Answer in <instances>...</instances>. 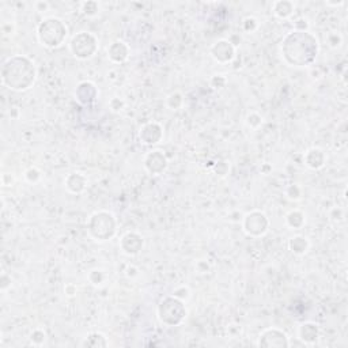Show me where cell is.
<instances>
[{
  "instance_id": "4fadbf2b",
  "label": "cell",
  "mask_w": 348,
  "mask_h": 348,
  "mask_svg": "<svg viewBox=\"0 0 348 348\" xmlns=\"http://www.w3.org/2000/svg\"><path fill=\"white\" fill-rule=\"evenodd\" d=\"M143 246H144V238L137 231H127L121 237L120 249L127 256H137L143 250Z\"/></svg>"
},
{
  "instance_id": "4316f807",
  "label": "cell",
  "mask_w": 348,
  "mask_h": 348,
  "mask_svg": "<svg viewBox=\"0 0 348 348\" xmlns=\"http://www.w3.org/2000/svg\"><path fill=\"white\" fill-rule=\"evenodd\" d=\"M284 195H286V197L288 200L298 201V200L302 199L303 191H302V188L298 184H290L284 189Z\"/></svg>"
},
{
  "instance_id": "9a60e30c",
  "label": "cell",
  "mask_w": 348,
  "mask_h": 348,
  "mask_svg": "<svg viewBox=\"0 0 348 348\" xmlns=\"http://www.w3.org/2000/svg\"><path fill=\"white\" fill-rule=\"evenodd\" d=\"M321 329L318 324L313 321H305L298 327V339L305 346H313L320 340Z\"/></svg>"
},
{
  "instance_id": "f6af8a7d",
  "label": "cell",
  "mask_w": 348,
  "mask_h": 348,
  "mask_svg": "<svg viewBox=\"0 0 348 348\" xmlns=\"http://www.w3.org/2000/svg\"><path fill=\"white\" fill-rule=\"evenodd\" d=\"M346 4V1H325V6L327 7H341V6H344Z\"/></svg>"
},
{
  "instance_id": "5bb4252c",
  "label": "cell",
  "mask_w": 348,
  "mask_h": 348,
  "mask_svg": "<svg viewBox=\"0 0 348 348\" xmlns=\"http://www.w3.org/2000/svg\"><path fill=\"white\" fill-rule=\"evenodd\" d=\"M106 55L113 64H124L131 56V46L124 40H114L106 48Z\"/></svg>"
},
{
  "instance_id": "1f68e13d",
  "label": "cell",
  "mask_w": 348,
  "mask_h": 348,
  "mask_svg": "<svg viewBox=\"0 0 348 348\" xmlns=\"http://www.w3.org/2000/svg\"><path fill=\"white\" fill-rule=\"evenodd\" d=\"M191 294H192L191 288L186 284H180L173 290V295L177 297L178 299H181V301H184V302H186L188 299L191 298Z\"/></svg>"
},
{
  "instance_id": "7bdbcfd3",
  "label": "cell",
  "mask_w": 348,
  "mask_h": 348,
  "mask_svg": "<svg viewBox=\"0 0 348 348\" xmlns=\"http://www.w3.org/2000/svg\"><path fill=\"white\" fill-rule=\"evenodd\" d=\"M227 40L234 45L235 48H238V46L241 45V37H240V34H235L234 33V34H231V36L228 37Z\"/></svg>"
},
{
  "instance_id": "f35d334b",
  "label": "cell",
  "mask_w": 348,
  "mask_h": 348,
  "mask_svg": "<svg viewBox=\"0 0 348 348\" xmlns=\"http://www.w3.org/2000/svg\"><path fill=\"white\" fill-rule=\"evenodd\" d=\"M64 294H65V297H68V298H74V297H76V294H78V287H76V284H74V283L65 284Z\"/></svg>"
},
{
  "instance_id": "cb8c5ba5",
  "label": "cell",
  "mask_w": 348,
  "mask_h": 348,
  "mask_svg": "<svg viewBox=\"0 0 348 348\" xmlns=\"http://www.w3.org/2000/svg\"><path fill=\"white\" fill-rule=\"evenodd\" d=\"M107 275L106 272L101 268H92V270L89 271L87 273V280L94 286V287H100L102 284L106 282Z\"/></svg>"
},
{
  "instance_id": "3957f363",
  "label": "cell",
  "mask_w": 348,
  "mask_h": 348,
  "mask_svg": "<svg viewBox=\"0 0 348 348\" xmlns=\"http://www.w3.org/2000/svg\"><path fill=\"white\" fill-rule=\"evenodd\" d=\"M36 36L44 48L56 49L65 43L68 37V28L63 19L57 16H46L38 23Z\"/></svg>"
},
{
  "instance_id": "ba28073f",
  "label": "cell",
  "mask_w": 348,
  "mask_h": 348,
  "mask_svg": "<svg viewBox=\"0 0 348 348\" xmlns=\"http://www.w3.org/2000/svg\"><path fill=\"white\" fill-rule=\"evenodd\" d=\"M257 347L261 348H288L290 347V337L283 329L271 327L264 329L258 336Z\"/></svg>"
},
{
  "instance_id": "74e56055",
  "label": "cell",
  "mask_w": 348,
  "mask_h": 348,
  "mask_svg": "<svg viewBox=\"0 0 348 348\" xmlns=\"http://www.w3.org/2000/svg\"><path fill=\"white\" fill-rule=\"evenodd\" d=\"M10 287H11V276L7 275L6 272H3L0 276V290L1 292H6Z\"/></svg>"
},
{
  "instance_id": "836d02e7",
  "label": "cell",
  "mask_w": 348,
  "mask_h": 348,
  "mask_svg": "<svg viewBox=\"0 0 348 348\" xmlns=\"http://www.w3.org/2000/svg\"><path fill=\"white\" fill-rule=\"evenodd\" d=\"M230 171V165L226 161H218L213 165V173L219 177H226Z\"/></svg>"
},
{
  "instance_id": "d6a6232c",
  "label": "cell",
  "mask_w": 348,
  "mask_h": 348,
  "mask_svg": "<svg viewBox=\"0 0 348 348\" xmlns=\"http://www.w3.org/2000/svg\"><path fill=\"white\" fill-rule=\"evenodd\" d=\"M226 85H227V78L222 74H216L210 79V86L215 90H222L226 87Z\"/></svg>"
},
{
  "instance_id": "e575fe53",
  "label": "cell",
  "mask_w": 348,
  "mask_h": 348,
  "mask_svg": "<svg viewBox=\"0 0 348 348\" xmlns=\"http://www.w3.org/2000/svg\"><path fill=\"white\" fill-rule=\"evenodd\" d=\"M107 105H109V109H110L113 113H120L121 110L125 107V101L120 98V97H113V98H110Z\"/></svg>"
},
{
  "instance_id": "277c9868",
  "label": "cell",
  "mask_w": 348,
  "mask_h": 348,
  "mask_svg": "<svg viewBox=\"0 0 348 348\" xmlns=\"http://www.w3.org/2000/svg\"><path fill=\"white\" fill-rule=\"evenodd\" d=\"M87 233L94 241L107 242L117 233V219L110 211H95L87 219Z\"/></svg>"
},
{
  "instance_id": "8992f818",
  "label": "cell",
  "mask_w": 348,
  "mask_h": 348,
  "mask_svg": "<svg viewBox=\"0 0 348 348\" xmlns=\"http://www.w3.org/2000/svg\"><path fill=\"white\" fill-rule=\"evenodd\" d=\"M68 48L71 55L78 60H89L95 56L100 49V41L94 33L90 31H78L70 40Z\"/></svg>"
},
{
  "instance_id": "5b68a950",
  "label": "cell",
  "mask_w": 348,
  "mask_h": 348,
  "mask_svg": "<svg viewBox=\"0 0 348 348\" xmlns=\"http://www.w3.org/2000/svg\"><path fill=\"white\" fill-rule=\"evenodd\" d=\"M156 316L159 322L165 327H178L186 318L188 309L185 306L184 301L178 299L171 294L159 301L156 307Z\"/></svg>"
},
{
  "instance_id": "2e32d148",
  "label": "cell",
  "mask_w": 348,
  "mask_h": 348,
  "mask_svg": "<svg viewBox=\"0 0 348 348\" xmlns=\"http://www.w3.org/2000/svg\"><path fill=\"white\" fill-rule=\"evenodd\" d=\"M303 162L306 167H309L310 170H321L327 164V154L320 147H312L305 152Z\"/></svg>"
},
{
  "instance_id": "d6986e66",
  "label": "cell",
  "mask_w": 348,
  "mask_h": 348,
  "mask_svg": "<svg viewBox=\"0 0 348 348\" xmlns=\"http://www.w3.org/2000/svg\"><path fill=\"white\" fill-rule=\"evenodd\" d=\"M287 246H288V250L291 252L292 255H295V256H305L306 253L309 252V249H310V241H309L307 237L302 234L292 235L291 238H288Z\"/></svg>"
},
{
  "instance_id": "9c48e42d",
  "label": "cell",
  "mask_w": 348,
  "mask_h": 348,
  "mask_svg": "<svg viewBox=\"0 0 348 348\" xmlns=\"http://www.w3.org/2000/svg\"><path fill=\"white\" fill-rule=\"evenodd\" d=\"M144 170L151 176H161L169 167V159L162 150H151L143 158Z\"/></svg>"
},
{
  "instance_id": "ee69618b",
  "label": "cell",
  "mask_w": 348,
  "mask_h": 348,
  "mask_svg": "<svg viewBox=\"0 0 348 348\" xmlns=\"http://www.w3.org/2000/svg\"><path fill=\"white\" fill-rule=\"evenodd\" d=\"M10 117L14 119V120H18V119L21 117V110H19L18 107H11V110H10Z\"/></svg>"
},
{
  "instance_id": "bcb514c9",
  "label": "cell",
  "mask_w": 348,
  "mask_h": 348,
  "mask_svg": "<svg viewBox=\"0 0 348 348\" xmlns=\"http://www.w3.org/2000/svg\"><path fill=\"white\" fill-rule=\"evenodd\" d=\"M260 170H261V173H263V174H265V176H267V174H270L271 171H272V166H271L270 164H264L263 166H261V169H260Z\"/></svg>"
},
{
  "instance_id": "30bf717a",
  "label": "cell",
  "mask_w": 348,
  "mask_h": 348,
  "mask_svg": "<svg viewBox=\"0 0 348 348\" xmlns=\"http://www.w3.org/2000/svg\"><path fill=\"white\" fill-rule=\"evenodd\" d=\"M210 55L219 64H230L237 57V48L227 38H220L211 45Z\"/></svg>"
},
{
  "instance_id": "8d00e7d4",
  "label": "cell",
  "mask_w": 348,
  "mask_h": 348,
  "mask_svg": "<svg viewBox=\"0 0 348 348\" xmlns=\"http://www.w3.org/2000/svg\"><path fill=\"white\" fill-rule=\"evenodd\" d=\"M195 270H196V272L200 273V275H206V273H208L210 270H211V265H210V263L206 261V260H197L196 264H195Z\"/></svg>"
},
{
  "instance_id": "603a6c76",
  "label": "cell",
  "mask_w": 348,
  "mask_h": 348,
  "mask_svg": "<svg viewBox=\"0 0 348 348\" xmlns=\"http://www.w3.org/2000/svg\"><path fill=\"white\" fill-rule=\"evenodd\" d=\"M184 94L181 91H173L170 92L167 97H166V106L167 109H170V110H180L181 107L184 106Z\"/></svg>"
},
{
  "instance_id": "d4e9b609",
  "label": "cell",
  "mask_w": 348,
  "mask_h": 348,
  "mask_svg": "<svg viewBox=\"0 0 348 348\" xmlns=\"http://www.w3.org/2000/svg\"><path fill=\"white\" fill-rule=\"evenodd\" d=\"M23 178L28 184H37L43 178V171L40 170L37 166H30L23 173Z\"/></svg>"
},
{
  "instance_id": "7a4b0ae2",
  "label": "cell",
  "mask_w": 348,
  "mask_h": 348,
  "mask_svg": "<svg viewBox=\"0 0 348 348\" xmlns=\"http://www.w3.org/2000/svg\"><path fill=\"white\" fill-rule=\"evenodd\" d=\"M1 83L13 91L22 92L31 89L37 80V67L30 57L13 55L1 65Z\"/></svg>"
},
{
  "instance_id": "44dd1931",
  "label": "cell",
  "mask_w": 348,
  "mask_h": 348,
  "mask_svg": "<svg viewBox=\"0 0 348 348\" xmlns=\"http://www.w3.org/2000/svg\"><path fill=\"white\" fill-rule=\"evenodd\" d=\"M80 346L85 348H106L109 347V340L104 333L101 332H90L86 334Z\"/></svg>"
},
{
  "instance_id": "60d3db41",
  "label": "cell",
  "mask_w": 348,
  "mask_h": 348,
  "mask_svg": "<svg viewBox=\"0 0 348 348\" xmlns=\"http://www.w3.org/2000/svg\"><path fill=\"white\" fill-rule=\"evenodd\" d=\"M15 178L11 173H3L1 174V184H3V186H13Z\"/></svg>"
},
{
  "instance_id": "b9f144b4",
  "label": "cell",
  "mask_w": 348,
  "mask_h": 348,
  "mask_svg": "<svg viewBox=\"0 0 348 348\" xmlns=\"http://www.w3.org/2000/svg\"><path fill=\"white\" fill-rule=\"evenodd\" d=\"M34 8H36L37 13H45V11L49 10V3L48 1H36Z\"/></svg>"
},
{
  "instance_id": "8fae6325",
  "label": "cell",
  "mask_w": 348,
  "mask_h": 348,
  "mask_svg": "<svg viewBox=\"0 0 348 348\" xmlns=\"http://www.w3.org/2000/svg\"><path fill=\"white\" fill-rule=\"evenodd\" d=\"M74 97L82 106H91L98 100L100 90L91 80H82L75 87Z\"/></svg>"
},
{
  "instance_id": "4dcf8cb0",
  "label": "cell",
  "mask_w": 348,
  "mask_h": 348,
  "mask_svg": "<svg viewBox=\"0 0 348 348\" xmlns=\"http://www.w3.org/2000/svg\"><path fill=\"white\" fill-rule=\"evenodd\" d=\"M328 216H329L331 222L340 223V222H344V219H346V211H344V208H341V207H333V208H331Z\"/></svg>"
},
{
  "instance_id": "ac0fdd59",
  "label": "cell",
  "mask_w": 348,
  "mask_h": 348,
  "mask_svg": "<svg viewBox=\"0 0 348 348\" xmlns=\"http://www.w3.org/2000/svg\"><path fill=\"white\" fill-rule=\"evenodd\" d=\"M271 10L276 18L286 21V19H290L295 13V3L291 0H276L272 3Z\"/></svg>"
},
{
  "instance_id": "f546056e",
  "label": "cell",
  "mask_w": 348,
  "mask_h": 348,
  "mask_svg": "<svg viewBox=\"0 0 348 348\" xmlns=\"http://www.w3.org/2000/svg\"><path fill=\"white\" fill-rule=\"evenodd\" d=\"M325 43H327L329 48L337 49V48H340L341 44H343V36L339 31H329L325 36Z\"/></svg>"
},
{
  "instance_id": "ab89813d",
  "label": "cell",
  "mask_w": 348,
  "mask_h": 348,
  "mask_svg": "<svg viewBox=\"0 0 348 348\" xmlns=\"http://www.w3.org/2000/svg\"><path fill=\"white\" fill-rule=\"evenodd\" d=\"M139 275H140V270L134 264H129L128 267H127V270H125V276L128 277V279H135Z\"/></svg>"
},
{
  "instance_id": "7c38bea8",
  "label": "cell",
  "mask_w": 348,
  "mask_h": 348,
  "mask_svg": "<svg viewBox=\"0 0 348 348\" xmlns=\"http://www.w3.org/2000/svg\"><path fill=\"white\" fill-rule=\"evenodd\" d=\"M137 137L144 146H155L164 139V127L156 121H149L140 127Z\"/></svg>"
},
{
  "instance_id": "484cf974",
  "label": "cell",
  "mask_w": 348,
  "mask_h": 348,
  "mask_svg": "<svg viewBox=\"0 0 348 348\" xmlns=\"http://www.w3.org/2000/svg\"><path fill=\"white\" fill-rule=\"evenodd\" d=\"M258 28H260V22H258L256 16H252V15H250V16L243 18V21H242V31H243L245 34L255 33Z\"/></svg>"
},
{
  "instance_id": "52a82bcc",
  "label": "cell",
  "mask_w": 348,
  "mask_h": 348,
  "mask_svg": "<svg viewBox=\"0 0 348 348\" xmlns=\"http://www.w3.org/2000/svg\"><path fill=\"white\" fill-rule=\"evenodd\" d=\"M271 220L260 210H252L242 216V230L252 238H261L270 231Z\"/></svg>"
},
{
  "instance_id": "7402d4cb",
  "label": "cell",
  "mask_w": 348,
  "mask_h": 348,
  "mask_svg": "<svg viewBox=\"0 0 348 348\" xmlns=\"http://www.w3.org/2000/svg\"><path fill=\"white\" fill-rule=\"evenodd\" d=\"M80 13L86 18H95L101 13V4L95 0H87L80 3Z\"/></svg>"
},
{
  "instance_id": "f1b7e54d",
  "label": "cell",
  "mask_w": 348,
  "mask_h": 348,
  "mask_svg": "<svg viewBox=\"0 0 348 348\" xmlns=\"http://www.w3.org/2000/svg\"><path fill=\"white\" fill-rule=\"evenodd\" d=\"M46 341V332L41 329V328H36L33 329V332L30 333V343L33 346H37V347H41L45 344Z\"/></svg>"
},
{
  "instance_id": "ffe728a7",
  "label": "cell",
  "mask_w": 348,
  "mask_h": 348,
  "mask_svg": "<svg viewBox=\"0 0 348 348\" xmlns=\"http://www.w3.org/2000/svg\"><path fill=\"white\" fill-rule=\"evenodd\" d=\"M284 222L290 230H301L306 225V213L298 208H294L286 213Z\"/></svg>"
},
{
  "instance_id": "6da1fadb",
  "label": "cell",
  "mask_w": 348,
  "mask_h": 348,
  "mask_svg": "<svg viewBox=\"0 0 348 348\" xmlns=\"http://www.w3.org/2000/svg\"><path fill=\"white\" fill-rule=\"evenodd\" d=\"M320 53V41L309 31H288L280 44V55L286 64L294 68L312 67Z\"/></svg>"
},
{
  "instance_id": "83f0119b",
  "label": "cell",
  "mask_w": 348,
  "mask_h": 348,
  "mask_svg": "<svg viewBox=\"0 0 348 348\" xmlns=\"http://www.w3.org/2000/svg\"><path fill=\"white\" fill-rule=\"evenodd\" d=\"M264 124V117L258 112H250L246 116V125L250 129H258Z\"/></svg>"
},
{
  "instance_id": "d590c367",
  "label": "cell",
  "mask_w": 348,
  "mask_h": 348,
  "mask_svg": "<svg viewBox=\"0 0 348 348\" xmlns=\"http://www.w3.org/2000/svg\"><path fill=\"white\" fill-rule=\"evenodd\" d=\"M292 26H294V30H297V31H309L310 22H309V19L305 18V16H299V18H297V19L294 21Z\"/></svg>"
},
{
  "instance_id": "e0dca14e",
  "label": "cell",
  "mask_w": 348,
  "mask_h": 348,
  "mask_svg": "<svg viewBox=\"0 0 348 348\" xmlns=\"http://www.w3.org/2000/svg\"><path fill=\"white\" fill-rule=\"evenodd\" d=\"M87 185H89L87 177L83 173H79V171L70 173L64 180L65 189L71 195H82L86 191Z\"/></svg>"
}]
</instances>
